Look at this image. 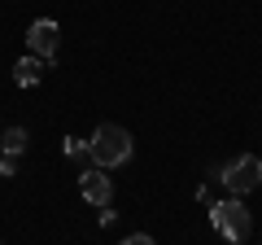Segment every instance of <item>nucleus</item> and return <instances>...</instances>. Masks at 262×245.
Returning a JSON list of instances; mask_svg holds the SVG:
<instances>
[{
	"label": "nucleus",
	"mask_w": 262,
	"mask_h": 245,
	"mask_svg": "<svg viewBox=\"0 0 262 245\" xmlns=\"http://www.w3.org/2000/svg\"><path fill=\"white\" fill-rule=\"evenodd\" d=\"M88 158H92L101 171L122 167V162L131 158V132L118 127V122H101V127L92 132V140H88Z\"/></svg>",
	"instance_id": "1"
},
{
	"label": "nucleus",
	"mask_w": 262,
	"mask_h": 245,
	"mask_svg": "<svg viewBox=\"0 0 262 245\" xmlns=\"http://www.w3.org/2000/svg\"><path fill=\"white\" fill-rule=\"evenodd\" d=\"M210 223H214V232L223 236V241L241 245L245 236H249V210H245L236 197H227V201H214V206H210Z\"/></svg>",
	"instance_id": "2"
},
{
	"label": "nucleus",
	"mask_w": 262,
	"mask_h": 245,
	"mask_svg": "<svg viewBox=\"0 0 262 245\" xmlns=\"http://www.w3.org/2000/svg\"><path fill=\"white\" fill-rule=\"evenodd\" d=\"M219 179H223V189L232 193V197H241V193H249V189H258V184H262V158L241 153L236 162L219 167Z\"/></svg>",
	"instance_id": "3"
},
{
	"label": "nucleus",
	"mask_w": 262,
	"mask_h": 245,
	"mask_svg": "<svg viewBox=\"0 0 262 245\" xmlns=\"http://www.w3.org/2000/svg\"><path fill=\"white\" fill-rule=\"evenodd\" d=\"M27 44H31V57L53 62V57H57V44H61V27H57L53 18H35V22L27 27Z\"/></svg>",
	"instance_id": "4"
},
{
	"label": "nucleus",
	"mask_w": 262,
	"mask_h": 245,
	"mask_svg": "<svg viewBox=\"0 0 262 245\" xmlns=\"http://www.w3.org/2000/svg\"><path fill=\"white\" fill-rule=\"evenodd\" d=\"M79 197L92 201V206H110V201H114V179L105 175L101 167L83 171V175H79Z\"/></svg>",
	"instance_id": "5"
},
{
	"label": "nucleus",
	"mask_w": 262,
	"mask_h": 245,
	"mask_svg": "<svg viewBox=\"0 0 262 245\" xmlns=\"http://www.w3.org/2000/svg\"><path fill=\"white\" fill-rule=\"evenodd\" d=\"M39 79H44V62L39 57H22L18 66H13V84L18 88H35Z\"/></svg>",
	"instance_id": "6"
},
{
	"label": "nucleus",
	"mask_w": 262,
	"mask_h": 245,
	"mask_svg": "<svg viewBox=\"0 0 262 245\" xmlns=\"http://www.w3.org/2000/svg\"><path fill=\"white\" fill-rule=\"evenodd\" d=\"M27 127H9V132H0V145H5V158H18L22 149H27Z\"/></svg>",
	"instance_id": "7"
},
{
	"label": "nucleus",
	"mask_w": 262,
	"mask_h": 245,
	"mask_svg": "<svg viewBox=\"0 0 262 245\" xmlns=\"http://www.w3.org/2000/svg\"><path fill=\"white\" fill-rule=\"evenodd\" d=\"M61 149H66V158H83V153H88V140H79V136H66Z\"/></svg>",
	"instance_id": "8"
},
{
	"label": "nucleus",
	"mask_w": 262,
	"mask_h": 245,
	"mask_svg": "<svg viewBox=\"0 0 262 245\" xmlns=\"http://www.w3.org/2000/svg\"><path fill=\"white\" fill-rule=\"evenodd\" d=\"M122 245H158V241H153V236H144V232H136V236H127Z\"/></svg>",
	"instance_id": "9"
}]
</instances>
